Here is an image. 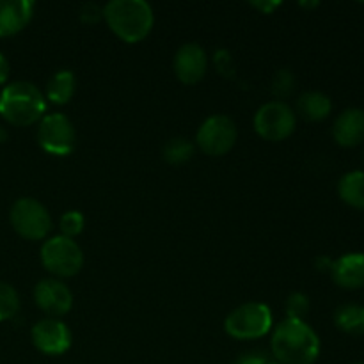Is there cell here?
I'll list each match as a JSON object with an SVG mask.
<instances>
[{"label":"cell","instance_id":"obj_31","mask_svg":"<svg viewBox=\"0 0 364 364\" xmlns=\"http://www.w3.org/2000/svg\"><path fill=\"white\" fill-rule=\"evenodd\" d=\"M7 137H9V135H7V130L4 127H0V144H4V142L7 141Z\"/></svg>","mask_w":364,"mask_h":364},{"label":"cell","instance_id":"obj_2","mask_svg":"<svg viewBox=\"0 0 364 364\" xmlns=\"http://www.w3.org/2000/svg\"><path fill=\"white\" fill-rule=\"evenodd\" d=\"M103 20L127 43H139L151 32L155 14L144 0H112L103 6Z\"/></svg>","mask_w":364,"mask_h":364},{"label":"cell","instance_id":"obj_8","mask_svg":"<svg viewBox=\"0 0 364 364\" xmlns=\"http://www.w3.org/2000/svg\"><path fill=\"white\" fill-rule=\"evenodd\" d=\"M295 121L297 119L291 107L276 100L259 107L255 116V128L265 141L279 142L294 134Z\"/></svg>","mask_w":364,"mask_h":364},{"label":"cell","instance_id":"obj_23","mask_svg":"<svg viewBox=\"0 0 364 364\" xmlns=\"http://www.w3.org/2000/svg\"><path fill=\"white\" fill-rule=\"evenodd\" d=\"M309 299L308 295L301 294V291H295L290 297L287 299V313L288 318L294 320H304V316L309 311Z\"/></svg>","mask_w":364,"mask_h":364},{"label":"cell","instance_id":"obj_5","mask_svg":"<svg viewBox=\"0 0 364 364\" xmlns=\"http://www.w3.org/2000/svg\"><path fill=\"white\" fill-rule=\"evenodd\" d=\"M41 263L53 276L73 277L84 267V252L73 238L57 235L41 245Z\"/></svg>","mask_w":364,"mask_h":364},{"label":"cell","instance_id":"obj_11","mask_svg":"<svg viewBox=\"0 0 364 364\" xmlns=\"http://www.w3.org/2000/svg\"><path fill=\"white\" fill-rule=\"evenodd\" d=\"M34 301L50 318L68 315L73 308V294L59 279H41L34 288Z\"/></svg>","mask_w":364,"mask_h":364},{"label":"cell","instance_id":"obj_15","mask_svg":"<svg viewBox=\"0 0 364 364\" xmlns=\"http://www.w3.org/2000/svg\"><path fill=\"white\" fill-rule=\"evenodd\" d=\"M34 14L31 0H0V38L23 31Z\"/></svg>","mask_w":364,"mask_h":364},{"label":"cell","instance_id":"obj_1","mask_svg":"<svg viewBox=\"0 0 364 364\" xmlns=\"http://www.w3.org/2000/svg\"><path fill=\"white\" fill-rule=\"evenodd\" d=\"M270 345L281 364H313L320 355L318 334L304 320H283L274 331Z\"/></svg>","mask_w":364,"mask_h":364},{"label":"cell","instance_id":"obj_26","mask_svg":"<svg viewBox=\"0 0 364 364\" xmlns=\"http://www.w3.org/2000/svg\"><path fill=\"white\" fill-rule=\"evenodd\" d=\"M103 18V7H100L98 4L87 2L80 7V20L85 23H96Z\"/></svg>","mask_w":364,"mask_h":364},{"label":"cell","instance_id":"obj_7","mask_svg":"<svg viewBox=\"0 0 364 364\" xmlns=\"http://www.w3.org/2000/svg\"><path fill=\"white\" fill-rule=\"evenodd\" d=\"M39 146L50 155L66 156L77 144V130L68 116L63 112L45 114L38 128Z\"/></svg>","mask_w":364,"mask_h":364},{"label":"cell","instance_id":"obj_30","mask_svg":"<svg viewBox=\"0 0 364 364\" xmlns=\"http://www.w3.org/2000/svg\"><path fill=\"white\" fill-rule=\"evenodd\" d=\"M316 267H318L320 270H329V272H331V267H333V259L318 258V262H316Z\"/></svg>","mask_w":364,"mask_h":364},{"label":"cell","instance_id":"obj_18","mask_svg":"<svg viewBox=\"0 0 364 364\" xmlns=\"http://www.w3.org/2000/svg\"><path fill=\"white\" fill-rule=\"evenodd\" d=\"M77 89V78L70 70H60L53 75L46 85V98L55 105H64L70 102Z\"/></svg>","mask_w":364,"mask_h":364},{"label":"cell","instance_id":"obj_29","mask_svg":"<svg viewBox=\"0 0 364 364\" xmlns=\"http://www.w3.org/2000/svg\"><path fill=\"white\" fill-rule=\"evenodd\" d=\"M7 77H9V63H7V59L4 57V53L0 52V85L6 84Z\"/></svg>","mask_w":364,"mask_h":364},{"label":"cell","instance_id":"obj_10","mask_svg":"<svg viewBox=\"0 0 364 364\" xmlns=\"http://www.w3.org/2000/svg\"><path fill=\"white\" fill-rule=\"evenodd\" d=\"M32 343L46 355H60L70 350L71 331L59 318H43L32 327Z\"/></svg>","mask_w":364,"mask_h":364},{"label":"cell","instance_id":"obj_21","mask_svg":"<svg viewBox=\"0 0 364 364\" xmlns=\"http://www.w3.org/2000/svg\"><path fill=\"white\" fill-rule=\"evenodd\" d=\"M20 309V297L11 284L0 281V322L13 318Z\"/></svg>","mask_w":364,"mask_h":364},{"label":"cell","instance_id":"obj_12","mask_svg":"<svg viewBox=\"0 0 364 364\" xmlns=\"http://www.w3.org/2000/svg\"><path fill=\"white\" fill-rule=\"evenodd\" d=\"M208 57L198 43H187L174 55V73L183 84H198L206 73Z\"/></svg>","mask_w":364,"mask_h":364},{"label":"cell","instance_id":"obj_28","mask_svg":"<svg viewBox=\"0 0 364 364\" xmlns=\"http://www.w3.org/2000/svg\"><path fill=\"white\" fill-rule=\"evenodd\" d=\"M251 6L256 7V9H259L262 13L270 14L274 9H277V7L281 6V2H252Z\"/></svg>","mask_w":364,"mask_h":364},{"label":"cell","instance_id":"obj_19","mask_svg":"<svg viewBox=\"0 0 364 364\" xmlns=\"http://www.w3.org/2000/svg\"><path fill=\"white\" fill-rule=\"evenodd\" d=\"M334 323L343 333L361 336L364 334V306L341 304L334 313Z\"/></svg>","mask_w":364,"mask_h":364},{"label":"cell","instance_id":"obj_3","mask_svg":"<svg viewBox=\"0 0 364 364\" xmlns=\"http://www.w3.org/2000/svg\"><path fill=\"white\" fill-rule=\"evenodd\" d=\"M46 98L32 82H11L0 92V116L14 127H31L43 119Z\"/></svg>","mask_w":364,"mask_h":364},{"label":"cell","instance_id":"obj_17","mask_svg":"<svg viewBox=\"0 0 364 364\" xmlns=\"http://www.w3.org/2000/svg\"><path fill=\"white\" fill-rule=\"evenodd\" d=\"M338 194L352 208L364 210V171H350L341 176Z\"/></svg>","mask_w":364,"mask_h":364},{"label":"cell","instance_id":"obj_20","mask_svg":"<svg viewBox=\"0 0 364 364\" xmlns=\"http://www.w3.org/2000/svg\"><path fill=\"white\" fill-rule=\"evenodd\" d=\"M162 155L164 160L173 164V166L185 164L187 160H191L192 155H194V144L183 137L171 139V141H167L166 146H164Z\"/></svg>","mask_w":364,"mask_h":364},{"label":"cell","instance_id":"obj_25","mask_svg":"<svg viewBox=\"0 0 364 364\" xmlns=\"http://www.w3.org/2000/svg\"><path fill=\"white\" fill-rule=\"evenodd\" d=\"M213 64H215L217 71L220 75H226V77H233L235 75V60L228 50H217L215 55H213Z\"/></svg>","mask_w":364,"mask_h":364},{"label":"cell","instance_id":"obj_24","mask_svg":"<svg viewBox=\"0 0 364 364\" xmlns=\"http://www.w3.org/2000/svg\"><path fill=\"white\" fill-rule=\"evenodd\" d=\"M294 84H295L294 75H291L288 70H279L276 73V77H274L272 89H274V92H276V96L284 98V96H288L291 92Z\"/></svg>","mask_w":364,"mask_h":364},{"label":"cell","instance_id":"obj_13","mask_svg":"<svg viewBox=\"0 0 364 364\" xmlns=\"http://www.w3.org/2000/svg\"><path fill=\"white\" fill-rule=\"evenodd\" d=\"M331 276L338 287L345 290H359L364 287V252H347L334 259Z\"/></svg>","mask_w":364,"mask_h":364},{"label":"cell","instance_id":"obj_4","mask_svg":"<svg viewBox=\"0 0 364 364\" xmlns=\"http://www.w3.org/2000/svg\"><path fill=\"white\" fill-rule=\"evenodd\" d=\"M224 329L235 340H258L272 329V311L262 302H245L228 315Z\"/></svg>","mask_w":364,"mask_h":364},{"label":"cell","instance_id":"obj_32","mask_svg":"<svg viewBox=\"0 0 364 364\" xmlns=\"http://www.w3.org/2000/svg\"><path fill=\"white\" fill-rule=\"evenodd\" d=\"M352 364H364V363H352Z\"/></svg>","mask_w":364,"mask_h":364},{"label":"cell","instance_id":"obj_9","mask_svg":"<svg viewBox=\"0 0 364 364\" xmlns=\"http://www.w3.org/2000/svg\"><path fill=\"white\" fill-rule=\"evenodd\" d=\"M237 124L230 116L217 114L205 119V123L199 127L196 142L201 148L203 153L210 156L226 155L237 142Z\"/></svg>","mask_w":364,"mask_h":364},{"label":"cell","instance_id":"obj_27","mask_svg":"<svg viewBox=\"0 0 364 364\" xmlns=\"http://www.w3.org/2000/svg\"><path fill=\"white\" fill-rule=\"evenodd\" d=\"M235 364H276V363H270L269 359L262 358V355H256V354H247L244 358L238 359Z\"/></svg>","mask_w":364,"mask_h":364},{"label":"cell","instance_id":"obj_22","mask_svg":"<svg viewBox=\"0 0 364 364\" xmlns=\"http://www.w3.org/2000/svg\"><path fill=\"white\" fill-rule=\"evenodd\" d=\"M84 226L85 219L82 215V212H78V210H68L60 217V231L68 238H75L77 235H80L84 231Z\"/></svg>","mask_w":364,"mask_h":364},{"label":"cell","instance_id":"obj_14","mask_svg":"<svg viewBox=\"0 0 364 364\" xmlns=\"http://www.w3.org/2000/svg\"><path fill=\"white\" fill-rule=\"evenodd\" d=\"M333 137L343 148H354L364 142V110L355 107L343 110L334 121Z\"/></svg>","mask_w":364,"mask_h":364},{"label":"cell","instance_id":"obj_16","mask_svg":"<svg viewBox=\"0 0 364 364\" xmlns=\"http://www.w3.org/2000/svg\"><path fill=\"white\" fill-rule=\"evenodd\" d=\"M297 110L304 119L308 121H322L333 110V102L327 95L320 91H308L299 96Z\"/></svg>","mask_w":364,"mask_h":364},{"label":"cell","instance_id":"obj_6","mask_svg":"<svg viewBox=\"0 0 364 364\" xmlns=\"http://www.w3.org/2000/svg\"><path fill=\"white\" fill-rule=\"evenodd\" d=\"M9 219L14 231L27 240H43L52 228L48 210L34 198L16 199L11 206Z\"/></svg>","mask_w":364,"mask_h":364}]
</instances>
